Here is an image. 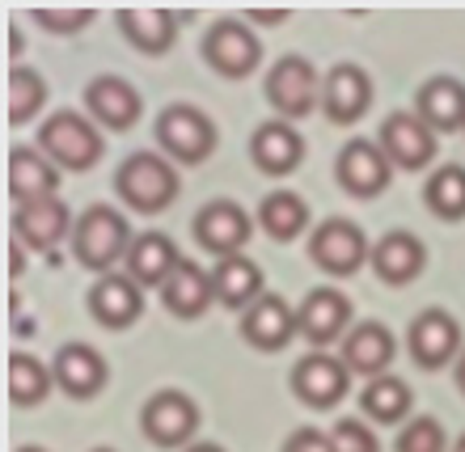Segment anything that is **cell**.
Returning a JSON list of instances; mask_svg holds the SVG:
<instances>
[{
	"mask_svg": "<svg viewBox=\"0 0 465 452\" xmlns=\"http://www.w3.org/2000/svg\"><path fill=\"white\" fill-rule=\"evenodd\" d=\"M449 452H465V436H457V440H453V448H449Z\"/></svg>",
	"mask_w": 465,
	"mask_h": 452,
	"instance_id": "cell-43",
	"label": "cell"
},
{
	"mask_svg": "<svg viewBox=\"0 0 465 452\" xmlns=\"http://www.w3.org/2000/svg\"><path fill=\"white\" fill-rule=\"evenodd\" d=\"M377 144L390 157L393 170H428L431 161H436V152H440L436 132L415 111L385 114V123H381V132H377Z\"/></svg>",
	"mask_w": 465,
	"mask_h": 452,
	"instance_id": "cell-11",
	"label": "cell"
},
{
	"mask_svg": "<svg viewBox=\"0 0 465 452\" xmlns=\"http://www.w3.org/2000/svg\"><path fill=\"white\" fill-rule=\"evenodd\" d=\"M242 339L254 347V351H283L292 339H301L296 330V309L275 292H262L254 305L242 313Z\"/></svg>",
	"mask_w": 465,
	"mask_h": 452,
	"instance_id": "cell-21",
	"label": "cell"
},
{
	"mask_svg": "<svg viewBox=\"0 0 465 452\" xmlns=\"http://www.w3.org/2000/svg\"><path fill=\"white\" fill-rule=\"evenodd\" d=\"M17 452H47V448H38V444H25V448H17Z\"/></svg>",
	"mask_w": 465,
	"mask_h": 452,
	"instance_id": "cell-44",
	"label": "cell"
},
{
	"mask_svg": "<svg viewBox=\"0 0 465 452\" xmlns=\"http://www.w3.org/2000/svg\"><path fill=\"white\" fill-rule=\"evenodd\" d=\"M368 267L377 270L381 283H390V288H406V283H415L428 267V245L419 241L415 232H385L377 245H372V258H368Z\"/></svg>",
	"mask_w": 465,
	"mask_h": 452,
	"instance_id": "cell-23",
	"label": "cell"
},
{
	"mask_svg": "<svg viewBox=\"0 0 465 452\" xmlns=\"http://www.w3.org/2000/svg\"><path fill=\"white\" fill-rule=\"evenodd\" d=\"M85 305L89 318L98 321L102 330H127V326L144 318V288L127 270H111V275H98Z\"/></svg>",
	"mask_w": 465,
	"mask_h": 452,
	"instance_id": "cell-15",
	"label": "cell"
},
{
	"mask_svg": "<svg viewBox=\"0 0 465 452\" xmlns=\"http://www.w3.org/2000/svg\"><path fill=\"white\" fill-rule=\"evenodd\" d=\"M73 211H68V203H60V195L38 199V203H25V208L13 211V237L25 250H38V254H51L64 237H73Z\"/></svg>",
	"mask_w": 465,
	"mask_h": 452,
	"instance_id": "cell-22",
	"label": "cell"
},
{
	"mask_svg": "<svg viewBox=\"0 0 465 452\" xmlns=\"http://www.w3.org/2000/svg\"><path fill=\"white\" fill-rule=\"evenodd\" d=\"M51 385H55V372H51L38 355H30V351L9 355V402L13 406H22V410L43 406Z\"/></svg>",
	"mask_w": 465,
	"mask_h": 452,
	"instance_id": "cell-32",
	"label": "cell"
},
{
	"mask_svg": "<svg viewBox=\"0 0 465 452\" xmlns=\"http://www.w3.org/2000/svg\"><path fill=\"white\" fill-rule=\"evenodd\" d=\"M114 191L140 216H161V211L173 208V199L183 191V178H178V165L170 157H161V152H132L114 170Z\"/></svg>",
	"mask_w": 465,
	"mask_h": 452,
	"instance_id": "cell-2",
	"label": "cell"
},
{
	"mask_svg": "<svg viewBox=\"0 0 465 452\" xmlns=\"http://www.w3.org/2000/svg\"><path fill=\"white\" fill-rule=\"evenodd\" d=\"M331 448L334 452H381V440L364 418H339L331 427Z\"/></svg>",
	"mask_w": 465,
	"mask_h": 452,
	"instance_id": "cell-36",
	"label": "cell"
},
{
	"mask_svg": "<svg viewBox=\"0 0 465 452\" xmlns=\"http://www.w3.org/2000/svg\"><path fill=\"white\" fill-rule=\"evenodd\" d=\"M94 452H114V448H94Z\"/></svg>",
	"mask_w": 465,
	"mask_h": 452,
	"instance_id": "cell-45",
	"label": "cell"
},
{
	"mask_svg": "<svg viewBox=\"0 0 465 452\" xmlns=\"http://www.w3.org/2000/svg\"><path fill=\"white\" fill-rule=\"evenodd\" d=\"M60 191V165L43 148H13L9 152V195L17 208L51 199Z\"/></svg>",
	"mask_w": 465,
	"mask_h": 452,
	"instance_id": "cell-24",
	"label": "cell"
},
{
	"mask_svg": "<svg viewBox=\"0 0 465 452\" xmlns=\"http://www.w3.org/2000/svg\"><path fill=\"white\" fill-rule=\"evenodd\" d=\"M415 114L431 132H465V85L457 76H431L415 93Z\"/></svg>",
	"mask_w": 465,
	"mask_h": 452,
	"instance_id": "cell-27",
	"label": "cell"
},
{
	"mask_svg": "<svg viewBox=\"0 0 465 452\" xmlns=\"http://www.w3.org/2000/svg\"><path fill=\"white\" fill-rule=\"evenodd\" d=\"M334 178L343 186L351 199H381L390 191V178H393V165L390 157L381 152L377 140H364V135H355L339 148V157H334Z\"/></svg>",
	"mask_w": 465,
	"mask_h": 452,
	"instance_id": "cell-12",
	"label": "cell"
},
{
	"mask_svg": "<svg viewBox=\"0 0 465 452\" xmlns=\"http://www.w3.org/2000/svg\"><path fill=\"white\" fill-rule=\"evenodd\" d=\"M262 267H258L254 258H221L216 267H212V292H216V305L224 309H237V313H245V309L254 305L258 296L267 292L262 288Z\"/></svg>",
	"mask_w": 465,
	"mask_h": 452,
	"instance_id": "cell-28",
	"label": "cell"
},
{
	"mask_svg": "<svg viewBox=\"0 0 465 452\" xmlns=\"http://www.w3.org/2000/svg\"><path fill=\"white\" fill-rule=\"evenodd\" d=\"M309 258H313V267L326 270L331 280H351L355 270L364 267L368 258H372V245H368L364 229L347 216H331V221H322L309 237Z\"/></svg>",
	"mask_w": 465,
	"mask_h": 452,
	"instance_id": "cell-6",
	"label": "cell"
},
{
	"mask_svg": "<svg viewBox=\"0 0 465 452\" xmlns=\"http://www.w3.org/2000/svg\"><path fill=\"white\" fill-rule=\"evenodd\" d=\"M127 275H132L140 288H165L170 275L183 267V254H178V245H173L170 232H140L127 250Z\"/></svg>",
	"mask_w": 465,
	"mask_h": 452,
	"instance_id": "cell-25",
	"label": "cell"
},
{
	"mask_svg": "<svg viewBox=\"0 0 465 452\" xmlns=\"http://www.w3.org/2000/svg\"><path fill=\"white\" fill-rule=\"evenodd\" d=\"M393 355H398V339L381 321H355L351 330H347V339L339 342V359L347 364V372L364 380L385 377Z\"/></svg>",
	"mask_w": 465,
	"mask_h": 452,
	"instance_id": "cell-19",
	"label": "cell"
},
{
	"mask_svg": "<svg viewBox=\"0 0 465 452\" xmlns=\"http://www.w3.org/2000/svg\"><path fill=\"white\" fill-rule=\"evenodd\" d=\"M22 270H25V258H22V250H17V237H13V245H9V275L17 280Z\"/></svg>",
	"mask_w": 465,
	"mask_h": 452,
	"instance_id": "cell-39",
	"label": "cell"
},
{
	"mask_svg": "<svg viewBox=\"0 0 465 452\" xmlns=\"http://www.w3.org/2000/svg\"><path fill=\"white\" fill-rule=\"evenodd\" d=\"M203 60L224 81H245L262 64V43H258V34L242 17H221L203 34Z\"/></svg>",
	"mask_w": 465,
	"mask_h": 452,
	"instance_id": "cell-8",
	"label": "cell"
},
{
	"mask_svg": "<svg viewBox=\"0 0 465 452\" xmlns=\"http://www.w3.org/2000/svg\"><path fill=\"white\" fill-rule=\"evenodd\" d=\"M85 114L106 132H132L140 114H144V98L132 81L123 76H94L85 85Z\"/></svg>",
	"mask_w": 465,
	"mask_h": 452,
	"instance_id": "cell-16",
	"label": "cell"
},
{
	"mask_svg": "<svg viewBox=\"0 0 465 452\" xmlns=\"http://www.w3.org/2000/svg\"><path fill=\"white\" fill-rule=\"evenodd\" d=\"M183 452H224L221 444H212V440H195L191 448H183Z\"/></svg>",
	"mask_w": 465,
	"mask_h": 452,
	"instance_id": "cell-42",
	"label": "cell"
},
{
	"mask_svg": "<svg viewBox=\"0 0 465 452\" xmlns=\"http://www.w3.org/2000/svg\"><path fill=\"white\" fill-rule=\"evenodd\" d=\"M283 452H334L331 448V431L322 427H296L288 440H283Z\"/></svg>",
	"mask_w": 465,
	"mask_h": 452,
	"instance_id": "cell-38",
	"label": "cell"
},
{
	"mask_svg": "<svg viewBox=\"0 0 465 452\" xmlns=\"http://www.w3.org/2000/svg\"><path fill=\"white\" fill-rule=\"evenodd\" d=\"M114 25H119L123 38H127L135 51L165 55V51H173V43H178L183 17L173 9H119L114 13Z\"/></svg>",
	"mask_w": 465,
	"mask_h": 452,
	"instance_id": "cell-26",
	"label": "cell"
},
{
	"mask_svg": "<svg viewBox=\"0 0 465 452\" xmlns=\"http://www.w3.org/2000/svg\"><path fill=\"white\" fill-rule=\"evenodd\" d=\"M262 98H267V106L275 111V119H283V123L305 119L322 102L318 68H313L305 55H283V60H275V68H267Z\"/></svg>",
	"mask_w": 465,
	"mask_h": 452,
	"instance_id": "cell-5",
	"label": "cell"
},
{
	"mask_svg": "<svg viewBox=\"0 0 465 452\" xmlns=\"http://www.w3.org/2000/svg\"><path fill=\"white\" fill-rule=\"evenodd\" d=\"M258 25H280V22H288V13H250Z\"/></svg>",
	"mask_w": 465,
	"mask_h": 452,
	"instance_id": "cell-40",
	"label": "cell"
},
{
	"mask_svg": "<svg viewBox=\"0 0 465 452\" xmlns=\"http://www.w3.org/2000/svg\"><path fill=\"white\" fill-rule=\"evenodd\" d=\"M140 431L148 444L157 448H191L199 431V406L183 389H161L153 393L140 410Z\"/></svg>",
	"mask_w": 465,
	"mask_h": 452,
	"instance_id": "cell-7",
	"label": "cell"
},
{
	"mask_svg": "<svg viewBox=\"0 0 465 452\" xmlns=\"http://www.w3.org/2000/svg\"><path fill=\"white\" fill-rule=\"evenodd\" d=\"M5 89H9V106H5V114H9L13 127L30 123L38 111H43V102H47V81H43V73H35V68H9Z\"/></svg>",
	"mask_w": 465,
	"mask_h": 452,
	"instance_id": "cell-34",
	"label": "cell"
},
{
	"mask_svg": "<svg viewBox=\"0 0 465 452\" xmlns=\"http://www.w3.org/2000/svg\"><path fill=\"white\" fill-rule=\"evenodd\" d=\"M73 258L85 270H98V275H111L119 267V258L127 262V250H132V229H127V216L111 203H89L73 224Z\"/></svg>",
	"mask_w": 465,
	"mask_h": 452,
	"instance_id": "cell-1",
	"label": "cell"
},
{
	"mask_svg": "<svg viewBox=\"0 0 465 452\" xmlns=\"http://www.w3.org/2000/svg\"><path fill=\"white\" fill-rule=\"evenodd\" d=\"M449 436H444V423L431 415H419L411 423H402L398 440H393V452H449Z\"/></svg>",
	"mask_w": 465,
	"mask_h": 452,
	"instance_id": "cell-35",
	"label": "cell"
},
{
	"mask_svg": "<svg viewBox=\"0 0 465 452\" xmlns=\"http://www.w3.org/2000/svg\"><path fill=\"white\" fill-rule=\"evenodd\" d=\"M161 305L170 309L173 318H183V321H195L203 318L212 305H216V292H212V270L195 267V262H186L183 258V267L170 275V283L161 288Z\"/></svg>",
	"mask_w": 465,
	"mask_h": 452,
	"instance_id": "cell-29",
	"label": "cell"
},
{
	"mask_svg": "<svg viewBox=\"0 0 465 452\" xmlns=\"http://www.w3.org/2000/svg\"><path fill=\"white\" fill-rule=\"evenodd\" d=\"M292 393L296 402L309 410H334L351 393V372L339 355L331 351H309L292 364Z\"/></svg>",
	"mask_w": 465,
	"mask_h": 452,
	"instance_id": "cell-9",
	"label": "cell"
},
{
	"mask_svg": "<svg viewBox=\"0 0 465 452\" xmlns=\"http://www.w3.org/2000/svg\"><path fill=\"white\" fill-rule=\"evenodd\" d=\"M250 161H254V170L267 173V178H288V173H296L301 161H305V135L283 119L258 123L254 135H250Z\"/></svg>",
	"mask_w": 465,
	"mask_h": 452,
	"instance_id": "cell-20",
	"label": "cell"
},
{
	"mask_svg": "<svg viewBox=\"0 0 465 452\" xmlns=\"http://www.w3.org/2000/svg\"><path fill=\"white\" fill-rule=\"evenodd\" d=\"M35 22L51 34H81L94 22V9H35Z\"/></svg>",
	"mask_w": 465,
	"mask_h": 452,
	"instance_id": "cell-37",
	"label": "cell"
},
{
	"mask_svg": "<svg viewBox=\"0 0 465 452\" xmlns=\"http://www.w3.org/2000/svg\"><path fill=\"white\" fill-rule=\"evenodd\" d=\"M411 406H415V393L402 377H385L368 380L364 393H360V410H364L368 423H381V427H393V423H411Z\"/></svg>",
	"mask_w": 465,
	"mask_h": 452,
	"instance_id": "cell-30",
	"label": "cell"
},
{
	"mask_svg": "<svg viewBox=\"0 0 465 452\" xmlns=\"http://www.w3.org/2000/svg\"><path fill=\"white\" fill-rule=\"evenodd\" d=\"M406 351L415 359V368L423 372H440L457 359L461 351V326H457L453 313H444V309H423L415 321H411V330H406Z\"/></svg>",
	"mask_w": 465,
	"mask_h": 452,
	"instance_id": "cell-14",
	"label": "cell"
},
{
	"mask_svg": "<svg viewBox=\"0 0 465 452\" xmlns=\"http://www.w3.org/2000/svg\"><path fill=\"white\" fill-rule=\"evenodd\" d=\"M55 385H60L73 402H89V398H98L106 389V380H111V364H106V355L98 347H89V342H64L60 351H55Z\"/></svg>",
	"mask_w": 465,
	"mask_h": 452,
	"instance_id": "cell-17",
	"label": "cell"
},
{
	"mask_svg": "<svg viewBox=\"0 0 465 452\" xmlns=\"http://www.w3.org/2000/svg\"><path fill=\"white\" fill-rule=\"evenodd\" d=\"M221 144V132L208 114L191 106V102H173L157 114V148L161 157H170L173 165H203V161L216 152Z\"/></svg>",
	"mask_w": 465,
	"mask_h": 452,
	"instance_id": "cell-4",
	"label": "cell"
},
{
	"mask_svg": "<svg viewBox=\"0 0 465 452\" xmlns=\"http://www.w3.org/2000/svg\"><path fill=\"white\" fill-rule=\"evenodd\" d=\"M258 229L280 245L296 241V237L309 229V203L301 195H292V191H271V195L258 203Z\"/></svg>",
	"mask_w": 465,
	"mask_h": 452,
	"instance_id": "cell-31",
	"label": "cell"
},
{
	"mask_svg": "<svg viewBox=\"0 0 465 452\" xmlns=\"http://www.w3.org/2000/svg\"><path fill=\"white\" fill-rule=\"evenodd\" d=\"M191 232H195L199 250H208V254L221 262V258L245 254V245L254 237V221H250V211H245L242 203H232V199H212V203L199 208Z\"/></svg>",
	"mask_w": 465,
	"mask_h": 452,
	"instance_id": "cell-10",
	"label": "cell"
},
{
	"mask_svg": "<svg viewBox=\"0 0 465 452\" xmlns=\"http://www.w3.org/2000/svg\"><path fill=\"white\" fill-rule=\"evenodd\" d=\"M38 148L47 152L60 170L85 173L94 170L106 152V140H102V127L89 114L81 111H55L43 127H38Z\"/></svg>",
	"mask_w": 465,
	"mask_h": 452,
	"instance_id": "cell-3",
	"label": "cell"
},
{
	"mask_svg": "<svg viewBox=\"0 0 465 452\" xmlns=\"http://www.w3.org/2000/svg\"><path fill=\"white\" fill-rule=\"evenodd\" d=\"M296 330L313 351H326L331 342H343L351 330V300L339 288H313L296 305Z\"/></svg>",
	"mask_w": 465,
	"mask_h": 452,
	"instance_id": "cell-13",
	"label": "cell"
},
{
	"mask_svg": "<svg viewBox=\"0 0 465 452\" xmlns=\"http://www.w3.org/2000/svg\"><path fill=\"white\" fill-rule=\"evenodd\" d=\"M372 106V81H368L364 68L355 64H334L331 73L322 76V114L334 123V127H351L360 123Z\"/></svg>",
	"mask_w": 465,
	"mask_h": 452,
	"instance_id": "cell-18",
	"label": "cell"
},
{
	"mask_svg": "<svg viewBox=\"0 0 465 452\" xmlns=\"http://www.w3.org/2000/svg\"><path fill=\"white\" fill-rule=\"evenodd\" d=\"M423 203L440 221H465V165L431 170L428 186H423Z\"/></svg>",
	"mask_w": 465,
	"mask_h": 452,
	"instance_id": "cell-33",
	"label": "cell"
},
{
	"mask_svg": "<svg viewBox=\"0 0 465 452\" xmlns=\"http://www.w3.org/2000/svg\"><path fill=\"white\" fill-rule=\"evenodd\" d=\"M453 380H457V389H461V398H465V347H461V355H457V368H453Z\"/></svg>",
	"mask_w": 465,
	"mask_h": 452,
	"instance_id": "cell-41",
	"label": "cell"
}]
</instances>
